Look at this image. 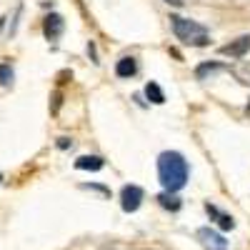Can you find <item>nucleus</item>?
<instances>
[{
	"mask_svg": "<svg viewBox=\"0 0 250 250\" xmlns=\"http://www.w3.org/2000/svg\"><path fill=\"white\" fill-rule=\"evenodd\" d=\"M158 178H160V185L165 188V193H178L188 183V160L175 150L160 153V158H158Z\"/></svg>",
	"mask_w": 250,
	"mask_h": 250,
	"instance_id": "f257e3e1",
	"label": "nucleus"
},
{
	"mask_svg": "<svg viewBox=\"0 0 250 250\" xmlns=\"http://www.w3.org/2000/svg\"><path fill=\"white\" fill-rule=\"evenodd\" d=\"M170 23H173V30H175L178 40H183V43H188V45H208V30L200 23L180 18V15H173Z\"/></svg>",
	"mask_w": 250,
	"mask_h": 250,
	"instance_id": "f03ea898",
	"label": "nucleus"
},
{
	"mask_svg": "<svg viewBox=\"0 0 250 250\" xmlns=\"http://www.w3.org/2000/svg\"><path fill=\"white\" fill-rule=\"evenodd\" d=\"M120 203H123L125 213H135L140 208V203H143V190L138 185H125L123 193H120Z\"/></svg>",
	"mask_w": 250,
	"mask_h": 250,
	"instance_id": "7ed1b4c3",
	"label": "nucleus"
},
{
	"mask_svg": "<svg viewBox=\"0 0 250 250\" xmlns=\"http://www.w3.org/2000/svg\"><path fill=\"white\" fill-rule=\"evenodd\" d=\"M195 235H198V240L203 243L205 250H225V248H228V240H225L220 233L210 230V228H200Z\"/></svg>",
	"mask_w": 250,
	"mask_h": 250,
	"instance_id": "20e7f679",
	"label": "nucleus"
},
{
	"mask_svg": "<svg viewBox=\"0 0 250 250\" xmlns=\"http://www.w3.org/2000/svg\"><path fill=\"white\" fill-rule=\"evenodd\" d=\"M248 50H250V35H243V38L233 40V43L223 45V48H220V55H228V58H243Z\"/></svg>",
	"mask_w": 250,
	"mask_h": 250,
	"instance_id": "39448f33",
	"label": "nucleus"
},
{
	"mask_svg": "<svg viewBox=\"0 0 250 250\" xmlns=\"http://www.w3.org/2000/svg\"><path fill=\"white\" fill-rule=\"evenodd\" d=\"M43 33H45V38L48 40H55V38H60L62 35V18L60 15H48L45 18V25H43Z\"/></svg>",
	"mask_w": 250,
	"mask_h": 250,
	"instance_id": "423d86ee",
	"label": "nucleus"
},
{
	"mask_svg": "<svg viewBox=\"0 0 250 250\" xmlns=\"http://www.w3.org/2000/svg\"><path fill=\"white\" fill-rule=\"evenodd\" d=\"M205 210H208V215H210V218H215V220H218V225L223 228V230H233V228H235V220H233V215H225V213H220L215 205H210V203H208V205H205Z\"/></svg>",
	"mask_w": 250,
	"mask_h": 250,
	"instance_id": "0eeeda50",
	"label": "nucleus"
},
{
	"mask_svg": "<svg viewBox=\"0 0 250 250\" xmlns=\"http://www.w3.org/2000/svg\"><path fill=\"white\" fill-rule=\"evenodd\" d=\"M135 70H138V62H135L133 58H120V60H118V65H115L118 78H133Z\"/></svg>",
	"mask_w": 250,
	"mask_h": 250,
	"instance_id": "6e6552de",
	"label": "nucleus"
},
{
	"mask_svg": "<svg viewBox=\"0 0 250 250\" xmlns=\"http://www.w3.org/2000/svg\"><path fill=\"white\" fill-rule=\"evenodd\" d=\"M75 168L78 170H100L103 168V158L98 155H83L75 160Z\"/></svg>",
	"mask_w": 250,
	"mask_h": 250,
	"instance_id": "1a4fd4ad",
	"label": "nucleus"
},
{
	"mask_svg": "<svg viewBox=\"0 0 250 250\" xmlns=\"http://www.w3.org/2000/svg\"><path fill=\"white\" fill-rule=\"evenodd\" d=\"M145 95H148V100L155 103V105H163V103H165V95H163L158 83H148V85H145Z\"/></svg>",
	"mask_w": 250,
	"mask_h": 250,
	"instance_id": "9d476101",
	"label": "nucleus"
},
{
	"mask_svg": "<svg viewBox=\"0 0 250 250\" xmlns=\"http://www.w3.org/2000/svg\"><path fill=\"white\" fill-rule=\"evenodd\" d=\"M158 200H160L163 208H168V210H180V200L173 193H163V195H158Z\"/></svg>",
	"mask_w": 250,
	"mask_h": 250,
	"instance_id": "9b49d317",
	"label": "nucleus"
},
{
	"mask_svg": "<svg viewBox=\"0 0 250 250\" xmlns=\"http://www.w3.org/2000/svg\"><path fill=\"white\" fill-rule=\"evenodd\" d=\"M213 70H220L218 62H205V65H200V68L195 70V75H198V78H205L208 73H213Z\"/></svg>",
	"mask_w": 250,
	"mask_h": 250,
	"instance_id": "f8f14e48",
	"label": "nucleus"
},
{
	"mask_svg": "<svg viewBox=\"0 0 250 250\" xmlns=\"http://www.w3.org/2000/svg\"><path fill=\"white\" fill-rule=\"evenodd\" d=\"M0 83H3V85H10V83H13V70H10V65H0Z\"/></svg>",
	"mask_w": 250,
	"mask_h": 250,
	"instance_id": "ddd939ff",
	"label": "nucleus"
},
{
	"mask_svg": "<svg viewBox=\"0 0 250 250\" xmlns=\"http://www.w3.org/2000/svg\"><path fill=\"white\" fill-rule=\"evenodd\" d=\"M68 145H70V140H68V138H60V140H58V148H62V150H65Z\"/></svg>",
	"mask_w": 250,
	"mask_h": 250,
	"instance_id": "4468645a",
	"label": "nucleus"
},
{
	"mask_svg": "<svg viewBox=\"0 0 250 250\" xmlns=\"http://www.w3.org/2000/svg\"><path fill=\"white\" fill-rule=\"evenodd\" d=\"M165 3H170V5H183V0H165Z\"/></svg>",
	"mask_w": 250,
	"mask_h": 250,
	"instance_id": "2eb2a0df",
	"label": "nucleus"
},
{
	"mask_svg": "<svg viewBox=\"0 0 250 250\" xmlns=\"http://www.w3.org/2000/svg\"><path fill=\"white\" fill-rule=\"evenodd\" d=\"M248 115H250V103H248Z\"/></svg>",
	"mask_w": 250,
	"mask_h": 250,
	"instance_id": "dca6fc26",
	"label": "nucleus"
},
{
	"mask_svg": "<svg viewBox=\"0 0 250 250\" xmlns=\"http://www.w3.org/2000/svg\"><path fill=\"white\" fill-rule=\"evenodd\" d=\"M0 180H3V175H0Z\"/></svg>",
	"mask_w": 250,
	"mask_h": 250,
	"instance_id": "f3484780",
	"label": "nucleus"
}]
</instances>
